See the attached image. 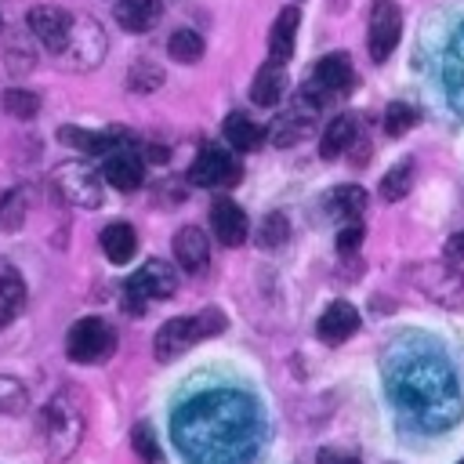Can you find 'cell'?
Listing matches in <instances>:
<instances>
[{"label": "cell", "mask_w": 464, "mask_h": 464, "mask_svg": "<svg viewBox=\"0 0 464 464\" xmlns=\"http://www.w3.org/2000/svg\"><path fill=\"white\" fill-rule=\"evenodd\" d=\"M174 439L196 464H246L257 439V410L246 395L207 392L174 417Z\"/></svg>", "instance_id": "1"}, {"label": "cell", "mask_w": 464, "mask_h": 464, "mask_svg": "<svg viewBox=\"0 0 464 464\" xmlns=\"http://www.w3.org/2000/svg\"><path fill=\"white\" fill-rule=\"evenodd\" d=\"M388 388L395 392L399 406L406 413H413L424 428H446L460 413L453 370L439 355L410 359L395 377H388Z\"/></svg>", "instance_id": "2"}, {"label": "cell", "mask_w": 464, "mask_h": 464, "mask_svg": "<svg viewBox=\"0 0 464 464\" xmlns=\"http://www.w3.org/2000/svg\"><path fill=\"white\" fill-rule=\"evenodd\" d=\"M40 428H44V442L51 460H65L80 450L83 431H87V395L76 384H65L51 395V402L40 413Z\"/></svg>", "instance_id": "3"}, {"label": "cell", "mask_w": 464, "mask_h": 464, "mask_svg": "<svg viewBox=\"0 0 464 464\" xmlns=\"http://www.w3.org/2000/svg\"><path fill=\"white\" fill-rule=\"evenodd\" d=\"M221 330H225V312H221V308H203V312H196V315H174V319H167V323L156 330L152 352H156L160 362H170V359H178L185 348H192V344H199V341H207V337H218Z\"/></svg>", "instance_id": "4"}, {"label": "cell", "mask_w": 464, "mask_h": 464, "mask_svg": "<svg viewBox=\"0 0 464 464\" xmlns=\"http://www.w3.org/2000/svg\"><path fill=\"white\" fill-rule=\"evenodd\" d=\"M105 47H109V40H105L102 22H94L91 14H72V29H69V36L54 58L62 69L87 72L105 58Z\"/></svg>", "instance_id": "5"}, {"label": "cell", "mask_w": 464, "mask_h": 464, "mask_svg": "<svg viewBox=\"0 0 464 464\" xmlns=\"http://www.w3.org/2000/svg\"><path fill=\"white\" fill-rule=\"evenodd\" d=\"M178 294V272L170 261H145L127 283H123V308L130 315H141L149 301H167Z\"/></svg>", "instance_id": "6"}, {"label": "cell", "mask_w": 464, "mask_h": 464, "mask_svg": "<svg viewBox=\"0 0 464 464\" xmlns=\"http://www.w3.org/2000/svg\"><path fill=\"white\" fill-rule=\"evenodd\" d=\"M102 181H105V178H102L94 167L80 163V160L58 163V167L51 170V188H54L69 207H80V210H94V207L105 203V185H102Z\"/></svg>", "instance_id": "7"}, {"label": "cell", "mask_w": 464, "mask_h": 464, "mask_svg": "<svg viewBox=\"0 0 464 464\" xmlns=\"http://www.w3.org/2000/svg\"><path fill=\"white\" fill-rule=\"evenodd\" d=\"M116 352V330L98 319V315H83L80 323H72V330L65 334V355L72 362H105Z\"/></svg>", "instance_id": "8"}, {"label": "cell", "mask_w": 464, "mask_h": 464, "mask_svg": "<svg viewBox=\"0 0 464 464\" xmlns=\"http://www.w3.org/2000/svg\"><path fill=\"white\" fill-rule=\"evenodd\" d=\"M406 279H413L431 301L464 312V272L453 268V261H431V265H413L406 268Z\"/></svg>", "instance_id": "9"}, {"label": "cell", "mask_w": 464, "mask_h": 464, "mask_svg": "<svg viewBox=\"0 0 464 464\" xmlns=\"http://www.w3.org/2000/svg\"><path fill=\"white\" fill-rule=\"evenodd\" d=\"M352 80H355V69H352V58L344 54V51H334V54H326V58H319L315 62V69H312V76L304 80V98H312L315 105H323L326 98H334V94H348L352 91Z\"/></svg>", "instance_id": "10"}, {"label": "cell", "mask_w": 464, "mask_h": 464, "mask_svg": "<svg viewBox=\"0 0 464 464\" xmlns=\"http://www.w3.org/2000/svg\"><path fill=\"white\" fill-rule=\"evenodd\" d=\"M402 36V11L395 0H373L370 7V29H366V47H370V58L377 65H384L395 51Z\"/></svg>", "instance_id": "11"}, {"label": "cell", "mask_w": 464, "mask_h": 464, "mask_svg": "<svg viewBox=\"0 0 464 464\" xmlns=\"http://www.w3.org/2000/svg\"><path fill=\"white\" fill-rule=\"evenodd\" d=\"M188 181L199 188H228L239 181V160L225 145H203L188 167Z\"/></svg>", "instance_id": "12"}, {"label": "cell", "mask_w": 464, "mask_h": 464, "mask_svg": "<svg viewBox=\"0 0 464 464\" xmlns=\"http://www.w3.org/2000/svg\"><path fill=\"white\" fill-rule=\"evenodd\" d=\"M315 112H319V105L301 94L290 109H283V112L272 120V127H268L272 145H276V149H290V145L304 141V138L315 130Z\"/></svg>", "instance_id": "13"}, {"label": "cell", "mask_w": 464, "mask_h": 464, "mask_svg": "<svg viewBox=\"0 0 464 464\" xmlns=\"http://www.w3.org/2000/svg\"><path fill=\"white\" fill-rule=\"evenodd\" d=\"M25 22H29L33 40L44 44L51 54L62 51V44H65V36L72 29V14L65 7H58V4H36V7H29Z\"/></svg>", "instance_id": "14"}, {"label": "cell", "mask_w": 464, "mask_h": 464, "mask_svg": "<svg viewBox=\"0 0 464 464\" xmlns=\"http://www.w3.org/2000/svg\"><path fill=\"white\" fill-rule=\"evenodd\" d=\"M102 178H105L112 188H120V192H134V188H141V181H145V156H141L138 149H130V145H120V149H112V152L105 156Z\"/></svg>", "instance_id": "15"}, {"label": "cell", "mask_w": 464, "mask_h": 464, "mask_svg": "<svg viewBox=\"0 0 464 464\" xmlns=\"http://www.w3.org/2000/svg\"><path fill=\"white\" fill-rule=\"evenodd\" d=\"M58 141L87 152V156H109L120 145H130V134L123 127H109V130H87V127H58Z\"/></svg>", "instance_id": "16"}, {"label": "cell", "mask_w": 464, "mask_h": 464, "mask_svg": "<svg viewBox=\"0 0 464 464\" xmlns=\"http://www.w3.org/2000/svg\"><path fill=\"white\" fill-rule=\"evenodd\" d=\"M210 228H214V236H218L221 246H239V243H246L250 221H246V214H243V207L236 199L218 196L210 203Z\"/></svg>", "instance_id": "17"}, {"label": "cell", "mask_w": 464, "mask_h": 464, "mask_svg": "<svg viewBox=\"0 0 464 464\" xmlns=\"http://www.w3.org/2000/svg\"><path fill=\"white\" fill-rule=\"evenodd\" d=\"M170 250H174V261H178L188 276H199V272L207 268V261H210V239H207V232L196 228V225L178 228Z\"/></svg>", "instance_id": "18"}, {"label": "cell", "mask_w": 464, "mask_h": 464, "mask_svg": "<svg viewBox=\"0 0 464 464\" xmlns=\"http://www.w3.org/2000/svg\"><path fill=\"white\" fill-rule=\"evenodd\" d=\"M355 330H359V312H355V304H348V301L326 304L323 315H319V323H315V334H319L323 344H341V341H348Z\"/></svg>", "instance_id": "19"}, {"label": "cell", "mask_w": 464, "mask_h": 464, "mask_svg": "<svg viewBox=\"0 0 464 464\" xmlns=\"http://www.w3.org/2000/svg\"><path fill=\"white\" fill-rule=\"evenodd\" d=\"M286 94V72L279 62H268L254 72V83H250V102L261 105V109H276Z\"/></svg>", "instance_id": "20"}, {"label": "cell", "mask_w": 464, "mask_h": 464, "mask_svg": "<svg viewBox=\"0 0 464 464\" xmlns=\"http://www.w3.org/2000/svg\"><path fill=\"white\" fill-rule=\"evenodd\" d=\"M112 14L127 33H149L163 18V0H116Z\"/></svg>", "instance_id": "21"}, {"label": "cell", "mask_w": 464, "mask_h": 464, "mask_svg": "<svg viewBox=\"0 0 464 464\" xmlns=\"http://www.w3.org/2000/svg\"><path fill=\"white\" fill-rule=\"evenodd\" d=\"M297 25H301L297 7H283V11L276 14V22H272V29H268V54H272V62H279V65H283V62L294 54Z\"/></svg>", "instance_id": "22"}, {"label": "cell", "mask_w": 464, "mask_h": 464, "mask_svg": "<svg viewBox=\"0 0 464 464\" xmlns=\"http://www.w3.org/2000/svg\"><path fill=\"white\" fill-rule=\"evenodd\" d=\"M221 134H225V141L236 149V152H254V149H261L265 145V127H257L246 112H228L225 116V127H221Z\"/></svg>", "instance_id": "23"}, {"label": "cell", "mask_w": 464, "mask_h": 464, "mask_svg": "<svg viewBox=\"0 0 464 464\" xmlns=\"http://www.w3.org/2000/svg\"><path fill=\"white\" fill-rule=\"evenodd\" d=\"M355 134H359V120H355V116H348V112L334 116V120L326 123V130H323L319 156H323V160H341V156L348 152V145L355 141Z\"/></svg>", "instance_id": "24"}, {"label": "cell", "mask_w": 464, "mask_h": 464, "mask_svg": "<svg viewBox=\"0 0 464 464\" xmlns=\"http://www.w3.org/2000/svg\"><path fill=\"white\" fill-rule=\"evenodd\" d=\"M102 250H105V257H109L112 265H127V261L134 257V250H138L134 228H130L127 221L105 225V228H102Z\"/></svg>", "instance_id": "25"}, {"label": "cell", "mask_w": 464, "mask_h": 464, "mask_svg": "<svg viewBox=\"0 0 464 464\" xmlns=\"http://www.w3.org/2000/svg\"><path fill=\"white\" fill-rule=\"evenodd\" d=\"M366 203H370V196H366L362 185H337V188L326 196V210H330L334 218H341V221H359L362 210H366Z\"/></svg>", "instance_id": "26"}, {"label": "cell", "mask_w": 464, "mask_h": 464, "mask_svg": "<svg viewBox=\"0 0 464 464\" xmlns=\"http://www.w3.org/2000/svg\"><path fill=\"white\" fill-rule=\"evenodd\" d=\"M446 98L457 112H464V29L453 36L446 51Z\"/></svg>", "instance_id": "27"}, {"label": "cell", "mask_w": 464, "mask_h": 464, "mask_svg": "<svg viewBox=\"0 0 464 464\" xmlns=\"http://www.w3.org/2000/svg\"><path fill=\"white\" fill-rule=\"evenodd\" d=\"M25 308V283L14 268L0 265V330Z\"/></svg>", "instance_id": "28"}, {"label": "cell", "mask_w": 464, "mask_h": 464, "mask_svg": "<svg viewBox=\"0 0 464 464\" xmlns=\"http://www.w3.org/2000/svg\"><path fill=\"white\" fill-rule=\"evenodd\" d=\"M167 58L181 62V65H192L203 58V36L196 29H174L170 40H167Z\"/></svg>", "instance_id": "29"}, {"label": "cell", "mask_w": 464, "mask_h": 464, "mask_svg": "<svg viewBox=\"0 0 464 464\" xmlns=\"http://www.w3.org/2000/svg\"><path fill=\"white\" fill-rule=\"evenodd\" d=\"M410 188H413V160L406 156V160H399V163L381 178V199H384V203H395V199H402Z\"/></svg>", "instance_id": "30"}, {"label": "cell", "mask_w": 464, "mask_h": 464, "mask_svg": "<svg viewBox=\"0 0 464 464\" xmlns=\"http://www.w3.org/2000/svg\"><path fill=\"white\" fill-rule=\"evenodd\" d=\"M160 83H163V69H160V62H152V58H138V62H130V69H127V87H130V91L149 94V91H156Z\"/></svg>", "instance_id": "31"}, {"label": "cell", "mask_w": 464, "mask_h": 464, "mask_svg": "<svg viewBox=\"0 0 464 464\" xmlns=\"http://www.w3.org/2000/svg\"><path fill=\"white\" fill-rule=\"evenodd\" d=\"M130 446H134V453L141 457V464H163V450H160V435L152 431V424H149V420H141V424H134V431H130Z\"/></svg>", "instance_id": "32"}, {"label": "cell", "mask_w": 464, "mask_h": 464, "mask_svg": "<svg viewBox=\"0 0 464 464\" xmlns=\"http://www.w3.org/2000/svg\"><path fill=\"white\" fill-rule=\"evenodd\" d=\"M4 109L14 116V120H33L40 112V94L29 91V87H7L4 91Z\"/></svg>", "instance_id": "33"}, {"label": "cell", "mask_w": 464, "mask_h": 464, "mask_svg": "<svg viewBox=\"0 0 464 464\" xmlns=\"http://www.w3.org/2000/svg\"><path fill=\"white\" fill-rule=\"evenodd\" d=\"M290 239V221H286V214H265V221H261V228H257V243L265 246V250H272V246H283Z\"/></svg>", "instance_id": "34"}, {"label": "cell", "mask_w": 464, "mask_h": 464, "mask_svg": "<svg viewBox=\"0 0 464 464\" xmlns=\"http://www.w3.org/2000/svg\"><path fill=\"white\" fill-rule=\"evenodd\" d=\"M29 406V392L22 381L0 373V413H22Z\"/></svg>", "instance_id": "35"}, {"label": "cell", "mask_w": 464, "mask_h": 464, "mask_svg": "<svg viewBox=\"0 0 464 464\" xmlns=\"http://www.w3.org/2000/svg\"><path fill=\"white\" fill-rule=\"evenodd\" d=\"M413 123H417V109H413V105H406V102H392V105L384 109V130H388L392 138L406 134Z\"/></svg>", "instance_id": "36"}, {"label": "cell", "mask_w": 464, "mask_h": 464, "mask_svg": "<svg viewBox=\"0 0 464 464\" xmlns=\"http://www.w3.org/2000/svg\"><path fill=\"white\" fill-rule=\"evenodd\" d=\"M22 221H25V192H22V188H14V192H7V196H4L0 225H4V232H14V228H22Z\"/></svg>", "instance_id": "37"}, {"label": "cell", "mask_w": 464, "mask_h": 464, "mask_svg": "<svg viewBox=\"0 0 464 464\" xmlns=\"http://www.w3.org/2000/svg\"><path fill=\"white\" fill-rule=\"evenodd\" d=\"M362 236H366L362 221H344V228L337 232V250H341V254H352V250L362 243Z\"/></svg>", "instance_id": "38"}, {"label": "cell", "mask_w": 464, "mask_h": 464, "mask_svg": "<svg viewBox=\"0 0 464 464\" xmlns=\"http://www.w3.org/2000/svg\"><path fill=\"white\" fill-rule=\"evenodd\" d=\"M344 156H348V163H352V167L366 163V160H370V138L359 130V134H355V141L348 145V152H344Z\"/></svg>", "instance_id": "39"}, {"label": "cell", "mask_w": 464, "mask_h": 464, "mask_svg": "<svg viewBox=\"0 0 464 464\" xmlns=\"http://www.w3.org/2000/svg\"><path fill=\"white\" fill-rule=\"evenodd\" d=\"M442 254H446V261L460 265V261H464V232H453V236L442 243Z\"/></svg>", "instance_id": "40"}, {"label": "cell", "mask_w": 464, "mask_h": 464, "mask_svg": "<svg viewBox=\"0 0 464 464\" xmlns=\"http://www.w3.org/2000/svg\"><path fill=\"white\" fill-rule=\"evenodd\" d=\"M319 464H362L359 457H352V453H341V450H319V457H315Z\"/></svg>", "instance_id": "41"}, {"label": "cell", "mask_w": 464, "mask_h": 464, "mask_svg": "<svg viewBox=\"0 0 464 464\" xmlns=\"http://www.w3.org/2000/svg\"><path fill=\"white\" fill-rule=\"evenodd\" d=\"M141 156H145L149 163H163V160H167V149H163L160 141H149V149H145Z\"/></svg>", "instance_id": "42"}, {"label": "cell", "mask_w": 464, "mask_h": 464, "mask_svg": "<svg viewBox=\"0 0 464 464\" xmlns=\"http://www.w3.org/2000/svg\"><path fill=\"white\" fill-rule=\"evenodd\" d=\"M457 464H464V457H460V460H457Z\"/></svg>", "instance_id": "43"}]
</instances>
